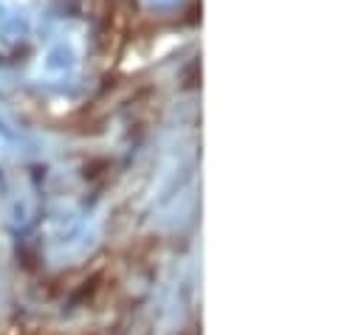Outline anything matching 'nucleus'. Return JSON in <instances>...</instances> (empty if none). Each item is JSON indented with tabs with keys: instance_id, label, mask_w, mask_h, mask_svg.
<instances>
[]
</instances>
